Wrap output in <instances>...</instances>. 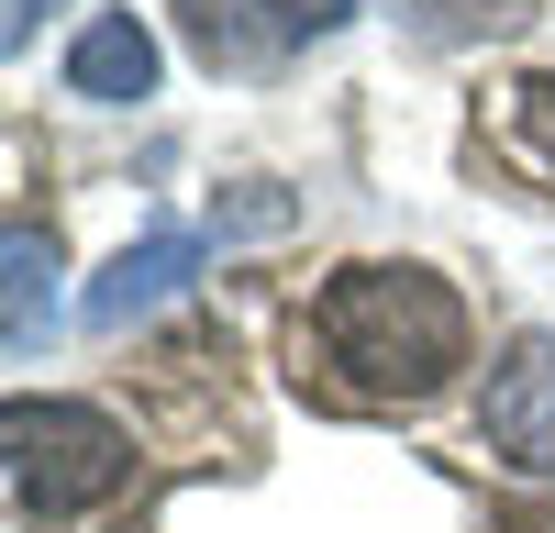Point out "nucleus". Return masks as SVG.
Instances as JSON below:
<instances>
[{"label": "nucleus", "mask_w": 555, "mask_h": 533, "mask_svg": "<svg viewBox=\"0 0 555 533\" xmlns=\"http://www.w3.org/2000/svg\"><path fill=\"white\" fill-rule=\"evenodd\" d=\"M467 367V300L434 266H334L300 311V389L345 412H411Z\"/></svg>", "instance_id": "1"}, {"label": "nucleus", "mask_w": 555, "mask_h": 533, "mask_svg": "<svg viewBox=\"0 0 555 533\" xmlns=\"http://www.w3.org/2000/svg\"><path fill=\"white\" fill-rule=\"evenodd\" d=\"M0 444H12L23 522H78V511H101L133 478V433L112 412H89V400H12V412H0Z\"/></svg>", "instance_id": "2"}, {"label": "nucleus", "mask_w": 555, "mask_h": 533, "mask_svg": "<svg viewBox=\"0 0 555 533\" xmlns=\"http://www.w3.org/2000/svg\"><path fill=\"white\" fill-rule=\"evenodd\" d=\"M356 0H178V34L201 44V67H278L322 44Z\"/></svg>", "instance_id": "3"}, {"label": "nucleus", "mask_w": 555, "mask_h": 533, "mask_svg": "<svg viewBox=\"0 0 555 533\" xmlns=\"http://www.w3.org/2000/svg\"><path fill=\"white\" fill-rule=\"evenodd\" d=\"M201 266V234L190 222H145V245H122L101 278H89V300H78V323L89 334H133L156 300H178V278Z\"/></svg>", "instance_id": "4"}, {"label": "nucleus", "mask_w": 555, "mask_h": 533, "mask_svg": "<svg viewBox=\"0 0 555 533\" xmlns=\"http://www.w3.org/2000/svg\"><path fill=\"white\" fill-rule=\"evenodd\" d=\"M489 444L555 478V344H512V367L489 378Z\"/></svg>", "instance_id": "5"}, {"label": "nucleus", "mask_w": 555, "mask_h": 533, "mask_svg": "<svg viewBox=\"0 0 555 533\" xmlns=\"http://www.w3.org/2000/svg\"><path fill=\"white\" fill-rule=\"evenodd\" d=\"M67 89H78V101H145V89H156V34L133 12H101L67 44Z\"/></svg>", "instance_id": "6"}, {"label": "nucleus", "mask_w": 555, "mask_h": 533, "mask_svg": "<svg viewBox=\"0 0 555 533\" xmlns=\"http://www.w3.org/2000/svg\"><path fill=\"white\" fill-rule=\"evenodd\" d=\"M0 334H12V355H34L44 344V311H56V234L44 222H12L0 234Z\"/></svg>", "instance_id": "7"}, {"label": "nucleus", "mask_w": 555, "mask_h": 533, "mask_svg": "<svg viewBox=\"0 0 555 533\" xmlns=\"http://www.w3.org/2000/svg\"><path fill=\"white\" fill-rule=\"evenodd\" d=\"M400 23L423 34V44H478V34L533 23V0H400Z\"/></svg>", "instance_id": "8"}, {"label": "nucleus", "mask_w": 555, "mask_h": 533, "mask_svg": "<svg viewBox=\"0 0 555 533\" xmlns=\"http://www.w3.org/2000/svg\"><path fill=\"white\" fill-rule=\"evenodd\" d=\"M211 222H222V234H278V222H289V200H278V190H245V200H222Z\"/></svg>", "instance_id": "9"}, {"label": "nucleus", "mask_w": 555, "mask_h": 533, "mask_svg": "<svg viewBox=\"0 0 555 533\" xmlns=\"http://www.w3.org/2000/svg\"><path fill=\"white\" fill-rule=\"evenodd\" d=\"M522 122H533V145L555 156V78H533V89H522Z\"/></svg>", "instance_id": "10"}, {"label": "nucleus", "mask_w": 555, "mask_h": 533, "mask_svg": "<svg viewBox=\"0 0 555 533\" xmlns=\"http://www.w3.org/2000/svg\"><path fill=\"white\" fill-rule=\"evenodd\" d=\"M44 12H67V0H12V12H0V44H34Z\"/></svg>", "instance_id": "11"}, {"label": "nucleus", "mask_w": 555, "mask_h": 533, "mask_svg": "<svg viewBox=\"0 0 555 533\" xmlns=\"http://www.w3.org/2000/svg\"><path fill=\"white\" fill-rule=\"evenodd\" d=\"M512 533H555V511H522V522H512Z\"/></svg>", "instance_id": "12"}]
</instances>
